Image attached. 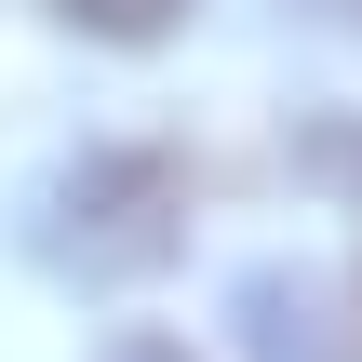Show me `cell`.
Returning a JSON list of instances; mask_svg holds the SVG:
<instances>
[{"label": "cell", "instance_id": "3", "mask_svg": "<svg viewBox=\"0 0 362 362\" xmlns=\"http://www.w3.org/2000/svg\"><path fill=\"white\" fill-rule=\"evenodd\" d=\"M94 362H188L175 336H121V349H94Z\"/></svg>", "mask_w": 362, "mask_h": 362}, {"label": "cell", "instance_id": "2", "mask_svg": "<svg viewBox=\"0 0 362 362\" xmlns=\"http://www.w3.org/2000/svg\"><path fill=\"white\" fill-rule=\"evenodd\" d=\"M54 13H67V27H94V40H161L188 0H54Z\"/></svg>", "mask_w": 362, "mask_h": 362}, {"label": "cell", "instance_id": "1", "mask_svg": "<svg viewBox=\"0 0 362 362\" xmlns=\"http://www.w3.org/2000/svg\"><path fill=\"white\" fill-rule=\"evenodd\" d=\"M175 242H188V161H175V148H81V161L54 175V228H40L54 269H81V282H148Z\"/></svg>", "mask_w": 362, "mask_h": 362}]
</instances>
